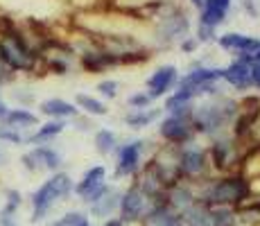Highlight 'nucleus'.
Segmentation results:
<instances>
[{
    "instance_id": "35",
    "label": "nucleus",
    "mask_w": 260,
    "mask_h": 226,
    "mask_svg": "<svg viewBox=\"0 0 260 226\" xmlns=\"http://www.w3.org/2000/svg\"><path fill=\"white\" fill-rule=\"evenodd\" d=\"M73 226H91V224H88V217H86V215H84V213H75Z\"/></svg>"
},
{
    "instance_id": "30",
    "label": "nucleus",
    "mask_w": 260,
    "mask_h": 226,
    "mask_svg": "<svg viewBox=\"0 0 260 226\" xmlns=\"http://www.w3.org/2000/svg\"><path fill=\"white\" fill-rule=\"evenodd\" d=\"M14 100H16V102H21L23 109H27L29 104L34 102V95L32 93H18V90H16V93H14Z\"/></svg>"
},
{
    "instance_id": "6",
    "label": "nucleus",
    "mask_w": 260,
    "mask_h": 226,
    "mask_svg": "<svg viewBox=\"0 0 260 226\" xmlns=\"http://www.w3.org/2000/svg\"><path fill=\"white\" fill-rule=\"evenodd\" d=\"M141 152L143 143H129L122 145L118 152V165H116V177H132L141 168Z\"/></svg>"
},
{
    "instance_id": "24",
    "label": "nucleus",
    "mask_w": 260,
    "mask_h": 226,
    "mask_svg": "<svg viewBox=\"0 0 260 226\" xmlns=\"http://www.w3.org/2000/svg\"><path fill=\"white\" fill-rule=\"evenodd\" d=\"M154 118H156V111H149V113H145V109H141V111H134V113H129L124 120H127V124H129V127L138 129V127H145V124H149Z\"/></svg>"
},
{
    "instance_id": "13",
    "label": "nucleus",
    "mask_w": 260,
    "mask_h": 226,
    "mask_svg": "<svg viewBox=\"0 0 260 226\" xmlns=\"http://www.w3.org/2000/svg\"><path fill=\"white\" fill-rule=\"evenodd\" d=\"M229 7H231V0H204V12H202V21L199 23L215 29L224 21Z\"/></svg>"
},
{
    "instance_id": "11",
    "label": "nucleus",
    "mask_w": 260,
    "mask_h": 226,
    "mask_svg": "<svg viewBox=\"0 0 260 226\" xmlns=\"http://www.w3.org/2000/svg\"><path fill=\"white\" fill-rule=\"evenodd\" d=\"M177 82V68L174 66H161L152 77L147 79V88H149V98H161L166 95V90Z\"/></svg>"
},
{
    "instance_id": "16",
    "label": "nucleus",
    "mask_w": 260,
    "mask_h": 226,
    "mask_svg": "<svg viewBox=\"0 0 260 226\" xmlns=\"http://www.w3.org/2000/svg\"><path fill=\"white\" fill-rule=\"evenodd\" d=\"M63 127H66V122H63V120H50V122L41 124V127H39L32 136H27L23 143H29V145H46V143H50L52 138H57V136L63 132Z\"/></svg>"
},
{
    "instance_id": "7",
    "label": "nucleus",
    "mask_w": 260,
    "mask_h": 226,
    "mask_svg": "<svg viewBox=\"0 0 260 226\" xmlns=\"http://www.w3.org/2000/svg\"><path fill=\"white\" fill-rule=\"evenodd\" d=\"M161 136L168 140V143L172 145H183L190 140V124L186 122V118H181V115H170L161 122Z\"/></svg>"
},
{
    "instance_id": "34",
    "label": "nucleus",
    "mask_w": 260,
    "mask_h": 226,
    "mask_svg": "<svg viewBox=\"0 0 260 226\" xmlns=\"http://www.w3.org/2000/svg\"><path fill=\"white\" fill-rule=\"evenodd\" d=\"M73 219H75V213H66L63 217H59L57 222H52L50 226H73Z\"/></svg>"
},
{
    "instance_id": "15",
    "label": "nucleus",
    "mask_w": 260,
    "mask_h": 226,
    "mask_svg": "<svg viewBox=\"0 0 260 226\" xmlns=\"http://www.w3.org/2000/svg\"><path fill=\"white\" fill-rule=\"evenodd\" d=\"M120 199H122V195L116 192L113 188H107V192L91 204V213L95 217H109L120 208Z\"/></svg>"
},
{
    "instance_id": "39",
    "label": "nucleus",
    "mask_w": 260,
    "mask_h": 226,
    "mask_svg": "<svg viewBox=\"0 0 260 226\" xmlns=\"http://www.w3.org/2000/svg\"><path fill=\"white\" fill-rule=\"evenodd\" d=\"M192 5H197V7H204V0H192Z\"/></svg>"
},
{
    "instance_id": "38",
    "label": "nucleus",
    "mask_w": 260,
    "mask_h": 226,
    "mask_svg": "<svg viewBox=\"0 0 260 226\" xmlns=\"http://www.w3.org/2000/svg\"><path fill=\"white\" fill-rule=\"evenodd\" d=\"M5 113H7V104H5V102H3V100H0V118H3V115H5Z\"/></svg>"
},
{
    "instance_id": "27",
    "label": "nucleus",
    "mask_w": 260,
    "mask_h": 226,
    "mask_svg": "<svg viewBox=\"0 0 260 226\" xmlns=\"http://www.w3.org/2000/svg\"><path fill=\"white\" fill-rule=\"evenodd\" d=\"M149 95L147 93H136V95H132L129 98V107L134 109V111H141V109H147V104H149Z\"/></svg>"
},
{
    "instance_id": "9",
    "label": "nucleus",
    "mask_w": 260,
    "mask_h": 226,
    "mask_svg": "<svg viewBox=\"0 0 260 226\" xmlns=\"http://www.w3.org/2000/svg\"><path fill=\"white\" fill-rule=\"evenodd\" d=\"M217 79H222V68H194L181 79V86L197 88L199 93H204V88L213 86Z\"/></svg>"
},
{
    "instance_id": "5",
    "label": "nucleus",
    "mask_w": 260,
    "mask_h": 226,
    "mask_svg": "<svg viewBox=\"0 0 260 226\" xmlns=\"http://www.w3.org/2000/svg\"><path fill=\"white\" fill-rule=\"evenodd\" d=\"M21 163H23L25 170H29V172H41V170H52V172H59L61 156L57 154V149L48 147V145H37L32 152L23 154Z\"/></svg>"
},
{
    "instance_id": "20",
    "label": "nucleus",
    "mask_w": 260,
    "mask_h": 226,
    "mask_svg": "<svg viewBox=\"0 0 260 226\" xmlns=\"http://www.w3.org/2000/svg\"><path fill=\"white\" fill-rule=\"evenodd\" d=\"M211 158L215 163V168L224 170L231 165V147H229V143H215L213 145V152H211Z\"/></svg>"
},
{
    "instance_id": "31",
    "label": "nucleus",
    "mask_w": 260,
    "mask_h": 226,
    "mask_svg": "<svg viewBox=\"0 0 260 226\" xmlns=\"http://www.w3.org/2000/svg\"><path fill=\"white\" fill-rule=\"evenodd\" d=\"M249 75H251V86H258L260 88V63H253V66H249Z\"/></svg>"
},
{
    "instance_id": "1",
    "label": "nucleus",
    "mask_w": 260,
    "mask_h": 226,
    "mask_svg": "<svg viewBox=\"0 0 260 226\" xmlns=\"http://www.w3.org/2000/svg\"><path fill=\"white\" fill-rule=\"evenodd\" d=\"M73 192V179L68 177L66 172H54L48 181H43L34 195L32 199V222H43L46 215L52 210V206L59 202V199L68 197Z\"/></svg>"
},
{
    "instance_id": "10",
    "label": "nucleus",
    "mask_w": 260,
    "mask_h": 226,
    "mask_svg": "<svg viewBox=\"0 0 260 226\" xmlns=\"http://www.w3.org/2000/svg\"><path fill=\"white\" fill-rule=\"evenodd\" d=\"M39 124V118L34 115L32 111L27 109L18 107V109H7V113L0 118V127H7V129H14V132H23L27 127H37Z\"/></svg>"
},
{
    "instance_id": "28",
    "label": "nucleus",
    "mask_w": 260,
    "mask_h": 226,
    "mask_svg": "<svg viewBox=\"0 0 260 226\" xmlns=\"http://www.w3.org/2000/svg\"><path fill=\"white\" fill-rule=\"evenodd\" d=\"M98 90L104 95V98H116V93H118V82H113V79H104V82L98 84Z\"/></svg>"
},
{
    "instance_id": "3",
    "label": "nucleus",
    "mask_w": 260,
    "mask_h": 226,
    "mask_svg": "<svg viewBox=\"0 0 260 226\" xmlns=\"http://www.w3.org/2000/svg\"><path fill=\"white\" fill-rule=\"evenodd\" d=\"M154 206L156 204H154L138 185H134V188H129L127 192L122 195V199H120V219H122V222H141V219L147 217Z\"/></svg>"
},
{
    "instance_id": "23",
    "label": "nucleus",
    "mask_w": 260,
    "mask_h": 226,
    "mask_svg": "<svg viewBox=\"0 0 260 226\" xmlns=\"http://www.w3.org/2000/svg\"><path fill=\"white\" fill-rule=\"evenodd\" d=\"M249 41H251V37H244V34H238V32H231V34L219 37V45H222L224 50H236V52L247 48Z\"/></svg>"
},
{
    "instance_id": "22",
    "label": "nucleus",
    "mask_w": 260,
    "mask_h": 226,
    "mask_svg": "<svg viewBox=\"0 0 260 226\" xmlns=\"http://www.w3.org/2000/svg\"><path fill=\"white\" fill-rule=\"evenodd\" d=\"M95 149H98L100 154H111L113 149H116V136H113V132L100 129V132L95 134Z\"/></svg>"
},
{
    "instance_id": "8",
    "label": "nucleus",
    "mask_w": 260,
    "mask_h": 226,
    "mask_svg": "<svg viewBox=\"0 0 260 226\" xmlns=\"http://www.w3.org/2000/svg\"><path fill=\"white\" fill-rule=\"evenodd\" d=\"M190 118H192V124L199 132H206V134H215L224 124V120H226L219 107H202L194 115L190 111Z\"/></svg>"
},
{
    "instance_id": "14",
    "label": "nucleus",
    "mask_w": 260,
    "mask_h": 226,
    "mask_svg": "<svg viewBox=\"0 0 260 226\" xmlns=\"http://www.w3.org/2000/svg\"><path fill=\"white\" fill-rule=\"evenodd\" d=\"M41 113L54 120H66V118H75L77 115V107L61 98H50L41 102Z\"/></svg>"
},
{
    "instance_id": "36",
    "label": "nucleus",
    "mask_w": 260,
    "mask_h": 226,
    "mask_svg": "<svg viewBox=\"0 0 260 226\" xmlns=\"http://www.w3.org/2000/svg\"><path fill=\"white\" fill-rule=\"evenodd\" d=\"M7 163H9V152L3 147V145H0V168H5Z\"/></svg>"
},
{
    "instance_id": "21",
    "label": "nucleus",
    "mask_w": 260,
    "mask_h": 226,
    "mask_svg": "<svg viewBox=\"0 0 260 226\" xmlns=\"http://www.w3.org/2000/svg\"><path fill=\"white\" fill-rule=\"evenodd\" d=\"M23 206V195L18 192V190H5V204L3 208H0V213L3 215H18V210H21Z\"/></svg>"
},
{
    "instance_id": "32",
    "label": "nucleus",
    "mask_w": 260,
    "mask_h": 226,
    "mask_svg": "<svg viewBox=\"0 0 260 226\" xmlns=\"http://www.w3.org/2000/svg\"><path fill=\"white\" fill-rule=\"evenodd\" d=\"M75 129H79V132H88V129H91V120L79 118V113H77L75 115Z\"/></svg>"
},
{
    "instance_id": "26",
    "label": "nucleus",
    "mask_w": 260,
    "mask_h": 226,
    "mask_svg": "<svg viewBox=\"0 0 260 226\" xmlns=\"http://www.w3.org/2000/svg\"><path fill=\"white\" fill-rule=\"evenodd\" d=\"M48 70H52L54 75H68V63H66V59H61V57H50L48 59Z\"/></svg>"
},
{
    "instance_id": "25",
    "label": "nucleus",
    "mask_w": 260,
    "mask_h": 226,
    "mask_svg": "<svg viewBox=\"0 0 260 226\" xmlns=\"http://www.w3.org/2000/svg\"><path fill=\"white\" fill-rule=\"evenodd\" d=\"M25 140V136L21 132H14V129L7 127H0V143H7V145H21Z\"/></svg>"
},
{
    "instance_id": "18",
    "label": "nucleus",
    "mask_w": 260,
    "mask_h": 226,
    "mask_svg": "<svg viewBox=\"0 0 260 226\" xmlns=\"http://www.w3.org/2000/svg\"><path fill=\"white\" fill-rule=\"evenodd\" d=\"M188 32V21L183 14H172V16L163 18L161 23V34L163 39H168V41H172V39L181 37V34Z\"/></svg>"
},
{
    "instance_id": "19",
    "label": "nucleus",
    "mask_w": 260,
    "mask_h": 226,
    "mask_svg": "<svg viewBox=\"0 0 260 226\" xmlns=\"http://www.w3.org/2000/svg\"><path fill=\"white\" fill-rule=\"evenodd\" d=\"M75 102H77L79 109H84L86 113L91 115H104L107 113V107H104L100 100L91 98V95H84V93H77V98H75Z\"/></svg>"
},
{
    "instance_id": "29",
    "label": "nucleus",
    "mask_w": 260,
    "mask_h": 226,
    "mask_svg": "<svg viewBox=\"0 0 260 226\" xmlns=\"http://www.w3.org/2000/svg\"><path fill=\"white\" fill-rule=\"evenodd\" d=\"M213 32H215L213 27H208V25H202V23H199V29H197L199 41H213V39H215Z\"/></svg>"
},
{
    "instance_id": "4",
    "label": "nucleus",
    "mask_w": 260,
    "mask_h": 226,
    "mask_svg": "<svg viewBox=\"0 0 260 226\" xmlns=\"http://www.w3.org/2000/svg\"><path fill=\"white\" fill-rule=\"evenodd\" d=\"M107 188L109 185L104 183V168L102 165H95V168H91L84 174L77 185H73V192L77 195V197H82V202L93 204L95 199H100L107 192Z\"/></svg>"
},
{
    "instance_id": "17",
    "label": "nucleus",
    "mask_w": 260,
    "mask_h": 226,
    "mask_svg": "<svg viewBox=\"0 0 260 226\" xmlns=\"http://www.w3.org/2000/svg\"><path fill=\"white\" fill-rule=\"evenodd\" d=\"M222 79H226L231 86L236 88H249L251 86V75H249V66L242 61H233L229 68H222Z\"/></svg>"
},
{
    "instance_id": "37",
    "label": "nucleus",
    "mask_w": 260,
    "mask_h": 226,
    "mask_svg": "<svg viewBox=\"0 0 260 226\" xmlns=\"http://www.w3.org/2000/svg\"><path fill=\"white\" fill-rule=\"evenodd\" d=\"M197 48V41H192V39H188L186 43H183V50H186V52H190V50H194Z\"/></svg>"
},
{
    "instance_id": "12",
    "label": "nucleus",
    "mask_w": 260,
    "mask_h": 226,
    "mask_svg": "<svg viewBox=\"0 0 260 226\" xmlns=\"http://www.w3.org/2000/svg\"><path fill=\"white\" fill-rule=\"evenodd\" d=\"M177 168H179V172L186 174V177H197V174L204 172V168H206V154H204L202 149H186V152H181V156H179Z\"/></svg>"
},
{
    "instance_id": "33",
    "label": "nucleus",
    "mask_w": 260,
    "mask_h": 226,
    "mask_svg": "<svg viewBox=\"0 0 260 226\" xmlns=\"http://www.w3.org/2000/svg\"><path fill=\"white\" fill-rule=\"evenodd\" d=\"M0 226H18V215H3L0 213Z\"/></svg>"
},
{
    "instance_id": "2",
    "label": "nucleus",
    "mask_w": 260,
    "mask_h": 226,
    "mask_svg": "<svg viewBox=\"0 0 260 226\" xmlns=\"http://www.w3.org/2000/svg\"><path fill=\"white\" fill-rule=\"evenodd\" d=\"M251 185L244 177H226L215 181L211 188L204 192L202 204L208 208H229V206H240L249 199Z\"/></svg>"
}]
</instances>
